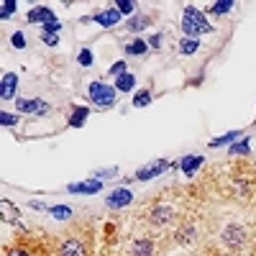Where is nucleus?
Listing matches in <instances>:
<instances>
[{
    "label": "nucleus",
    "mask_w": 256,
    "mask_h": 256,
    "mask_svg": "<svg viewBox=\"0 0 256 256\" xmlns=\"http://www.w3.org/2000/svg\"><path fill=\"white\" fill-rule=\"evenodd\" d=\"M182 31L187 34V38H195V36H200V34H210L212 28H210V24L205 20V16L198 10V8H184V13H182Z\"/></svg>",
    "instance_id": "nucleus-1"
},
{
    "label": "nucleus",
    "mask_w": 256,
    "mask_h": 256,
    "mask_svg": "<svg viewBox=\"0 0 256 256\" xmlns=\"http://www.w3.org/2000/svg\"><path fill=\"white\" fill-rule=\"evenodd\" d=\"M88 95L95 105H100V108H110L116 102V90L108 88V84H102V82H92L88 88Z\"/></svg>",
    "instance_id": "nucleus-2"
},
{
    "label": "nucleus",
    "mask_w": 256,
    "mask_h": 256,
    "mask_svg": "<svg viewBox=\"0 0 256 256\" xmlns=\"http://www.w3.org/2000/svg\"><path fill=\"white\" fill-rule=\"evenodd\" d=\"M148 223H152L154 228H164V226H172L174 223V210L169 205H156L152 210V218H148Z\"/></svg>",
    "instance_id": "nucleus-3"
},
{
    "label": "nucleus",
    "mask_w": 256,
    "mask_h": 256,
    "mask_svg": "<svg viewBox=\"0 0 256 256\" xmlns=\"http://www.w3.org/2000/svg\"><path fill=\"white\" fill-rule=\"evenodd\" d=\"M16 108L20 113H36V116H46L49 113V105L44 100H18Z\"/></svg>",
    "instance_id": "nucleus-4"
},
{
    "label": "nucleus",
    "mask_w": 256,
    "mask_h": 256,
    "mask_svg": "<svg viewBox=\"0 0 256 256\" xmlns=\"http://www.w3.org/2000/svg\"><path fill=\"white\" fill-rule=\"evenodd\" d=\"M56 256H84V246L77 238H64L56 248Z\"/></svg>",
    "instance_id": "nucleus-5"
},
{
    "label": "nucleus",
    "mask_w": 256,
    "mask_h": 256,
    "mask_svg": "<svg viewBox=\"0 0 256 256\" xmlns=\"http://www.w3.org/2000/svg\"><path fill=\"white\" fill-rule=\"evenodd\" d=\"M223 241H226L228 246H233V248H238V246L246 241V230H244L241 226H230V228L223 230Z\"/></svg>",
    "instance_id": "nucleus-6"
},
{
    "label": "nucleus",
    "mask_w": 256,
    "mask_h": 256,
    "mask_svg": "<svg viewBox=\"0 0 256 256\" xmlns=\"http://www.w3.org/2000/svg\"><path fill=\"white\" fill-rule=\"evenodd\" d=\"M166 166H172L169 162H164V159H159V162H154V164H148V166H144V169H138V180H152V177H159Z\"/></svg>",
    "instance_id": "nucleus-7"
},
{
    "label": "nucleus",
    "mask_w": 256,
    "mask_h": 256,
    "mask_svg": "<svg viewBox=\"0 0 256 256\" xmlns=\"http://www.w3.org/2000/svg\"><path fill=\"white\" fill-rule=\"evenodd\" d=\"M100 187H102L100 180H84V182L70 184V192H72V195H92V192H98Z\"/></svg>",
    "instance_id": "nucleus-8"
},
{
    "label": "nucleus",
    "mask_w": 256,
    "mask_h": 256,
    "mask_svg": "<svg viewBox=\"0 0 256 256\" xmlns=\"http://www.w3.org/2000/svg\"><path fill=\"white\" fill-rule=\"evenodd\" d=\"M105 202H108V208H126V205H131V202H134V195H131L128 190H116Z\"/></svg>",
    "instance_id": "nucleus-9"
},
{
    "label": "nucleus",
    "mask_w": 256,
    "mask_h": 256,
    "mask_svg": "<svg viewBox=\"0 0 256 256\" xmlns=\"http://www.w3.org/2000/svg\"><path fill=\"white\" fill-rule=\"evenodd\" d=\"M16 84H18V77H16L13 72L3 74V82H0V98H3V100H10V98L16 95Z\"/></svg>",
    "instance_id": "nucleus-10"
},
{
    "label": "nucleus",
    "mask_w": 256,
    "mask_h": 256,
    "mask_svg": "<svg viewBox=\"0 0 256 256\" xmlns=\"http://www.w3.org/2000/svg\"><path fill=\"white\" fill-rule=\"evenodd\" d=\"M28 20H31V24H54V13L49 10V8H44V6H41V8H34L31 13H28Z\"/></svg>",
    "instance_id": "nucleus-11"
},
{
    "label": "nucleus",
    "mask_w": 256,
    "mask_h": 256,
    "mask_svg": "<svg viewBox=\"0 0 256 256\" xmlns=\"http://www.w3.org/2000/svg\"><path fill=\"white\" fill-rule=\"evenodd\" d=\"M92 20H98L100 26H116L120 20V10L118 8H110V10H102V13H95Z\"/></svg>",
    "instance_id": "nucleus-12"
},
{
    "label": "nucleus",
    "mask_w": 256,
    "mask_h": 256,
    "mask_svg": "<svg viewBox=\"0 0 256 256\" xmlns=\"http://www.w3.org/2000/svg\"><path fill=\"white\" fill-rule=\"evenodd\" d=\"M134 256H154V246H152V241H146V238L136 241V244H134Z\"/></svg>",
    "instance_id": "nucleus-13"
},
{
    "label": "nucleus",
    "mask_w": 256,
    "mask_h": 256,
    "mask_svg": "<svg viewBox=\"0 0 256 256\" xmlns=\"http://www.w3.org/2000/svg\"><path fill=\"white\" fill-rule=\"evenodd\" d=\"M202 164V156H184L182 159V172L184 174H195V169Z\"/></svg>",
    "instance_id": "nucleus-14"
},
{
    "label": "nucleus",
    "mask_w": 256,
    "mask_h": 256,
    "mask_svg": "<svg viewBox=\"0 0 256 256\" xmlns=\"http://www.w3.org/2000/svg\"><path fill=\"white\" fill-rule=\"evenodd\" d=\"M134 84H136V80H134V74H120L118 80H116V88L120 90V92H128V90H134Z\"/></svg>",
    "instance_id": "nucleus-15"
},
{
    "label": "nucleus",
    "mask_w": 256,
    "mask_h": 256,
    "mask_svg": "<svg viewBox=\"0 0 256 256\" xmlns=\"http://www.w3.org/2000/svg\"><path fill=\"white\" fill-rule=\"evenodd\" d=\"M126 54H134V56H144V54H146V41H141V38H134L131 44L126 46Z\"/></svg>",
    "instance_id": "nucleus-16"
},
{
    "label": "nucleus",
    "mask_w": 256,
    "mask_h": 256,
    "mask_svg": "<svg viewBox=\"0 0 256 256\" xmlns=\"http://www.w3.org/2000/svg\"><path fill=\"white\" fill-rule=\"evenodd\" d=\"M180 49H182V54H195L200 49V44H198V38H182Z\"/></svg>",
    "instance_id": "nucleus-17"
},
{
    "label": "nucleus",
    "mask_w": 256,
    "mask_h": 256,
    "mask_svg": "<svg viewBox=\"0 0 256 256\" xmlns=\"http://www.w3.org/2000/svg\"><path fill=\"white\" fill-rule=\"evenodd\" d=\"M88 108H74V113H72V118H70V123L74 126V128H80L82 123H84V118H88Z\"/></svg>",
    "instance_id": "nucleus-18"
},
{
    "label": "nucleus",
    "mask_w": 256,
    "mask_h": 256,
    "mask_svg": "<svg viewBox=\"0 0 256 256\" xmlns=\"http://www.w3.org/2000/svg\"><path fill=\"white\" fill-rule=\"evenodd\" d=\"M238 136H241V131H230V134H226V136H220V138H212L210 146H223V144H228V141H236Z\"/></svg>",
    "instance_id": "nucleus-19"
},
{
    "label": "nucleus",
    "mask_w": 256,
    "mask_h": 256,
    "mask_svg": "<svg viewBox=\"0 0 256 256\" xmlns=\"http://www.w3.org/2000/svg\"><path fill=\"white\" fill-rule=\"evenodd\" d=\"M49 212H52L54 218H59V220H64V218H70V216H72V210H70V208H64V205H54Z\"/></svg>",
    "instance_id": "nucleus-20"
},
{
    "label": "nucleus",
    "mask_w": 256,
    "mask_h": 256,
    "mask_svg": "<svg viewBox=\"0 0 256 256\" xmlns=\"http://www.w3.org/2000/svg\"><path fill=\"white\" fill-rule=\"evenodd\" d=\"M148 102H152V92H148V90H141V92L134 98V105H136V108H144V105H148Z\"/></svg>",
    "instance_id": "nucleus-21"
},
{
    "label": "nucleus",
    "mask_w": 256,
    "mask_h": 256,
    "mask_svg": "<svg viewBox=\"0 0 256 256\" xmlns=\"http://www.w3.org/2000/svg\"><path fill=\"white\" fill-rule=\"evenodd\" d=\"M233 8V3H230V0H223V3H212V13H218V16H223V13H228Z\"/></svg>",
    "instance_id": "nucleus-22"
},
{
    "label": "nucleus",
    "mask_w": 256,
    "mask_h": 256,
    "mask_svg": "<svg viewBox=\"0 0 256 256\" xmlns=\"http://www.w3.org/2000/svg\"><path fill=\"white\" fill-rule=\"evenodd\" d=\"M13 10H16V3H13V0H3V6H0V18L13 16Z\"/></svg>",
    "instance_id": "nucleus-23"
},
{
    "label": "nucleus",
    "mask_w": 256,
    "mask_h": 256,
    "mask_svg": "<svg viewBox=\"0 0 256 256\" xmlns=\"http://www.w3.org/2000/svg\"><path fill=\"white\" fill-rule=\"evenodd\" d=\"M116 8H118L120 13H134V10H136V3H131V0H118Z\"/></svg>",
    "instance_id": "nucleus-24"
},
{
    "label": "nucleus",
    "mask_w": 256,
    "mask_h": 256,
    "mask_svg": "<svg viewBox=\"0 0 256 256\" xmlns=\"http://www.w3.org/2000/svg\"><path fill=\"white\" fill-rule=\"evenodd\" d=\"M77 62L82 64V67H90V64H92V54H90L88 49H82V52H80V56H77Z\"/></svg>",
    "instance_id": "nucleus-25"
},
{
    "label": "nucleus",
    "mask_w": 256,
    "mask_h": 256,
    "mask_svg": "<svg viewBox=\"0 0 256 256\" xmlns=\"http://www.w3.org/2000/svg\"><path fill=\"white\" fill-rule=\"evenodd\" d=\"M230 154H248V141L233 144V146H230Z\"/></svg>",
    "instance_id": "nucleus-26"
},
{
    "label": "nucleus",
    "mask_w": 256,
    "mask_h": 256,
    "mask_svg": "<svg viewBox=\"0 0 256 256\" xmlns=\"http://www.w3.org/2000/svg\"><path fill=\"white\" fill-rule=\"evenodd\" d=\"M0 123H3V126H16V123H18V116H10V113H0Z\"/></svg>",
    "instance_id": "nucleus-27"
},
{
    "label": "nucleus",
    "mask_w": 256,
    "mask_h": 256,
    "mask_svg": "<svg viewBox=\"0 0 256 256\" xmlns=\"http://www.w3.org/2000/svg\"><path fill=\"white\" fill-rule=\"evenodd\" d=\"M110 74H116V77L126 74V62H116L113 67H110Z\"/></svg>",
    "instance_id": "nucleus-28"
},
{
    "label": "nucleus",
    "mask_w": 256,
    "mask_h": 256,
    "mask_svg": "<svg viewBox=\"0 0 256 256\" xmlns=\"http://www.w3.org/2000/svg\"><path fill=\"white\" fill-rule=\"evenodd\" d=\"M146 24H148V18H134L131 24H128V28L134 31V28H141V26H146Z\"/></svg>",
    "instance_id": "nucleus-29"
},
{
    "label": "nucleus",
    "mask_w": 256,
    "mask_h": 256,
    "mask_svg": "<svg viewBox=\"0 0 256 256\" xmlns=\"http://www.w3.org/2000/svg\"><path fill=\"white\" fill-rule=\"evenodd\" d=\"M6 256H34L31 251H26V248H10Z\"/></svg>",
    "instance_id": "nucleus-30"
},
{
    "label": "nucleus",
    "mask_w": 256,
    "mask_h": 256,
    "mask_svg": "<svg viewBox=\"0 0 256 256\" xmlns=\"http://www.w3.org/2000/svg\"><path fill=\"white\" fill-rule=\"evenodd\" d=\"M13 44H16L18 49H24V44H26V41H24V36H20V34H16V36H13Z\"/></svg>",
    "instance_id": "nucleus-31"
},
{
    "label": "nucleus",
    "mask_w": 256,
    "mask_h": 256,
    "mask_svg": "<svg viewBox=\"0 0 256 256\" xmlns=\"http://www.w3.org/2000/svg\"><path fill=\"white\" fill-rule=\"evenodd\" d=\"M98 177H116V169H102V172H95Z\"/></svg>",
    "instance_id": "nucleus-32"
},
{
    "label": "nucleus",
    "mask_w": 256,
    "mask_h": 256,
    "mask_svg": "<svg viewBox=\"0 0 256 256\" xmlns=\"http://www.w3.org/2000/svg\"><path fill=\"white\" fill-rule=\"evenodd\" d=\"M44 41H46V44H56V34H44Z\"/></svg>",
    "instance_id": "nucleus-33"
}]
</instances>
